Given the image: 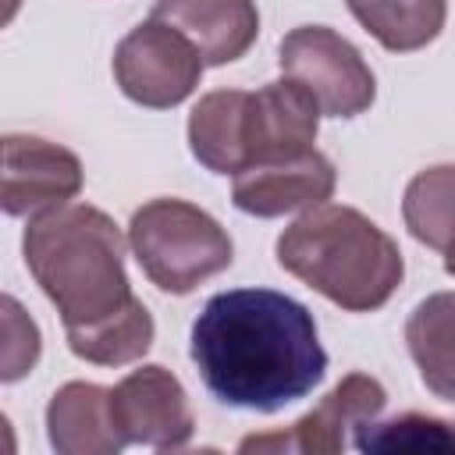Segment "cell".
I'll use <instances>...</instances> for the list:
<instances>
[{
  "label": "cell",
  "mask_w": 455,
  "mask_h": 455,
  "mask_svg": "<svg viewBox=\"0 0 455 455\" xmlns=\"http://www.w3.org/2000/svg\"><path fill=\"white\" fill-rule=\"evenodd\" d=\"M192 363L220 405L249 412H277L327 373L313 313L274 288H231L206 299L192 323Z\"/></svg>",
  "instance_id": "obj_1"
},
{
  "label": "cell",
  "mask_w": 455,
  "mask_h": 455,
  "mask_svg": "<svg viewBox=\"0 0 455 455\" xmlns=\"http://www.w3.org/2000/svg\"><path fill=\"white\" fill-rule=\"evenodd\" d=\"M21 252L28 274L57 306L64 334L89 331L135 302L124 270V235L100 206L64 203L28 217Z\"/></svg>",
  "instance_id": "obj_2"
},
{
  "label": "cell",
  "mask_w": 455,
  "mask_h": 455,
  "mask_svg": "<svg viewBox=\"0 0 455 455\" xmlns=\"http://www.w3.org/2000/svg\"><path fill=\"white\" fill-rule=\"evenodd\" d=\"M277 263L345 313L380 309L405 277L398 242L366 213L320 203L277 238Z\"/></svg>",
  "instance_id": "obj_3"
},
{
  "label": "cell",
  "mask_w": 455,
  "mask_h": 455,
  "mask_svg": "<svg viewBox=\"0 0 455 455\" xmlns=\"http://www.w3.org/2000/svg\"><path fill=\"white\" fill-rule=\"evenodd\" d=\"M320 107L295 82H267L256 92L213 89L188 114V149L213 174L291 160L316 149Z\"/></svg>",
  "instance_id": "obj_4"
},
{
  "label": "cell",
  "mask_w": 455,
  "mask_h": 455,
  "mask_svg": "<svg viewBox=\"0 0 455 455\" xmlns=\"http://www.w3.org/2000/svg\"><path fill=\"white\" fill-rule=\"evenodd\" d=\"M128 245L142 274L167 295H188L231 267L235 245L217 217L188 199H149L128 220Z\"/></svg>",
  "instance_id": "obj_5"
},
{
  "label": "cell",
  "mask_w": 455,
  "mask_h": 455,
  "mask_svg": "<svg viewBox=\"0 0 455 455\" xmlns=\"http://www.w3.org/2000/svg\"><path fill=\"white\" fill-rule=\"evenodd\" d=\"M284 78H295L327 117H359L377 96L363 53L327 25H299L277 46Z\"/></svg>",
  "instance_id": "obj_6"
},
{
  "label": "cell",
  "mask_w": 455,
  "mask_h": 455,
  "mask_svg": "<svg viewBox=\"0 0 455 455\" xmlns=\"http://www.w3.org/2000/svg\"><path fill=\"white\" fill-rule=\"evenodd\" d=\"M206 60L199 50L167 21H142L135 25L114 50V82L121 92L149 110H171L185 103L199 78Z\"/></svg>",
  "instance_id": "obj_7"
},
{
  "label": "cell",
  "mask_w": 455,
  "mask_h": 455,
  "mask_svg": "<svg viewBox=\"0 0 455 455\" xmlns=\"http://www.w3.org/2000/svg\"><path fill=\"white\" fill-rule=\"evenodd\" d=\"M387 405V391L370 373H348L334 384L316 409L299 416L288 430L252 434L238 444V451H306V455H341L348 441L377 419Z\"/></svg>",
  "instance_id": "obj_8"
},
{
  "label": "cell",
  "mask_w": 455,
  "mask_h": 455,
  "mask_svg": "<svg viewBox=\"0 0 455 455\" xmlns=\"http://www.w3.org/2000/svg\"><path fill=\"white\" fill-rule=\"evenodd\" d=\"M110 405L124 444H146L167 451V448H185L196 434V416L181 380L156 363H146L128 377H121L110 387Z\"/></svg>",
  "instance_id": "obj_9"
},
{
  "label": "cell",
  "mask_w": 455,
  "mask_h": 455,
  "mask_svg": "<svg viewBox=\"0 0 455 455\" xmlns=\"http://www.w3.org/2000/svg\"><path fill=\"white\" fill-rule=\"evenodd\" d=\"M82 160L39 135H4V185L0 203L7 217H39L71 203L82 192Z\"/></svg>",
  "instance_id": "obj_10"
},
{
  "label": "cell",
  "mask_w": 455,
  "mask_h": 455,
  "mask_svg": "<svg viewBox=\"0 0 455 455\" xmlns=\"http://www.w3.org/2000/svg\"><path fill=\"white\" fill-rule=\"evenodd\" d=\"M334 185V164L320 149H309L291 160H270L238 171L231 181V203L249 217H284L327 203Z\"/></svg>",
  "instance_id": "obj_11"
},
{
  "label": "cell",
  "mask_w": 455,
  "mask_h": 455,
  "mask_svg": "<svg viewBox=\"0 0 455 455\" xmlns=\"http://www.w3.org/2000/svg\"><path fill=\"white\" fill-rule=\"evenodd\" d=\"M149 18L178 28L210 68L245 57L259 36L256 0H156Z\"/></svg>",
  "instance_id": "obj_12"
},
{
  "label": "cell",
  "mask_w": 455,
  "mask_h": 455,
  "mask_svg": "<svg viewBox=\"0 0 455 455\" xmlns=\"http://www.w3.org/2000/svg\"><path fill=\"white\" fill-rule=\"evenodd\" d=\"M46 434L60 455H114L124 448L110 387L89 380H68L53 391L46 405Z\"/></svg>",
  "instance_id": "obj_13"
},
{
  "label": "cell",
  "mask_w": 455,
  "mask_h": 455,
  "mask_svg": "<svg viewBox=\"0 0 455 455\" xmlns=\"http://www.w3.org/2000/svg\"><path fill=\"white\" fill-rule=\"evenodd\" d=\"M405 345L427 391L455 402V291H434L405 320Z\"/></svg>",
  "instance_id": "obj_14"
},
{
  "label": "cell",
  "mask_w": 455,
  "mask_h": 455,
  "mask_svg": "<svg viewBox=\"0 0 455 455\" xmlns=\"http://www.w3.org/2000/svg\"><path fill=\"white\" fill-rule=\"evenodd\" d=\"M352 18L391 53L434 43L448 18V0H348Z\"/></svg>",
  "instance_id": "obj_15"
},
{
  "label": "cell",
  "mask_w": 455,
  "mask_h": 455,
  "mask_svg": "<svg viewBox=\"0 0 455 455\" xmlns=\"http://www.w3.org/2000/svg\"><path fill=\"white\" fill-rule=\"evenodd\" d=\"M402 217L416 242L427 249H455V164L419 171L402 196Z\"/></svg>",
  "instance_id": "obj_16"
},
{
  "label": "cell",
  "mask_w": 455,
  "mask_h": 455,
  "mask_svg": "<svg viewBox=\"0 0 455 455\" xmlns=\"http://www.w3.org/2000/svg\"><path fill=\"white\" fill-rule=\"evenodd\" d=\"M153 334H156L153 316L142 306V299H135L117 316H110L89 331L68 334V348L92 366H124V363H135L149 352Z\"/></svg>",
  "instance_id": "obj_17"
},
{
  "label": "cell",
  "mask_w": 455,
  "mask_h": 455,
  "mask_svg": "<svg viewBox=\"0 0 455 455\" xmlns=\"http://www.w3.org/2000/svg\"><path fill=\"white\" fill-rule=\"evenodd\" d=\"M352 444L359 451H455V423L423 412H405L387 423L370 419Z\"/></svg>",
  "instance_id": "obj_18"
},
{
  "label": "cell",
  "mask_w": 455,
  "mask_h": 455,
  "mask_svg": "<svg viewBox=\"0 0 455 455\" xmlns=\"http://www.w3.org/2000/svg\"><path fill=\"white\" fill-rule=\"evenodd\" d=\"M0 306H4V366H0V380L14 384L36 366L43 341H39L36 320L21 309V302L14 295H4Z\"/></svg>",
  "instance_id": "obj_19"
},
{
  "label": "cell",
  "mask_w": 455,
  "mask_h": 455,
  "mask_svg": "<svg viewBox=\"0 0 455 455\" xmlns=\"http://www.w3.org/2000/svg\"><path fill=\"white\" fill-rule=\"evenodd\" d=\"M444 270L455 277V249H448V252H444Z\"/></svg>",
  "instance_id": "obj_20"
}]
</instances>
